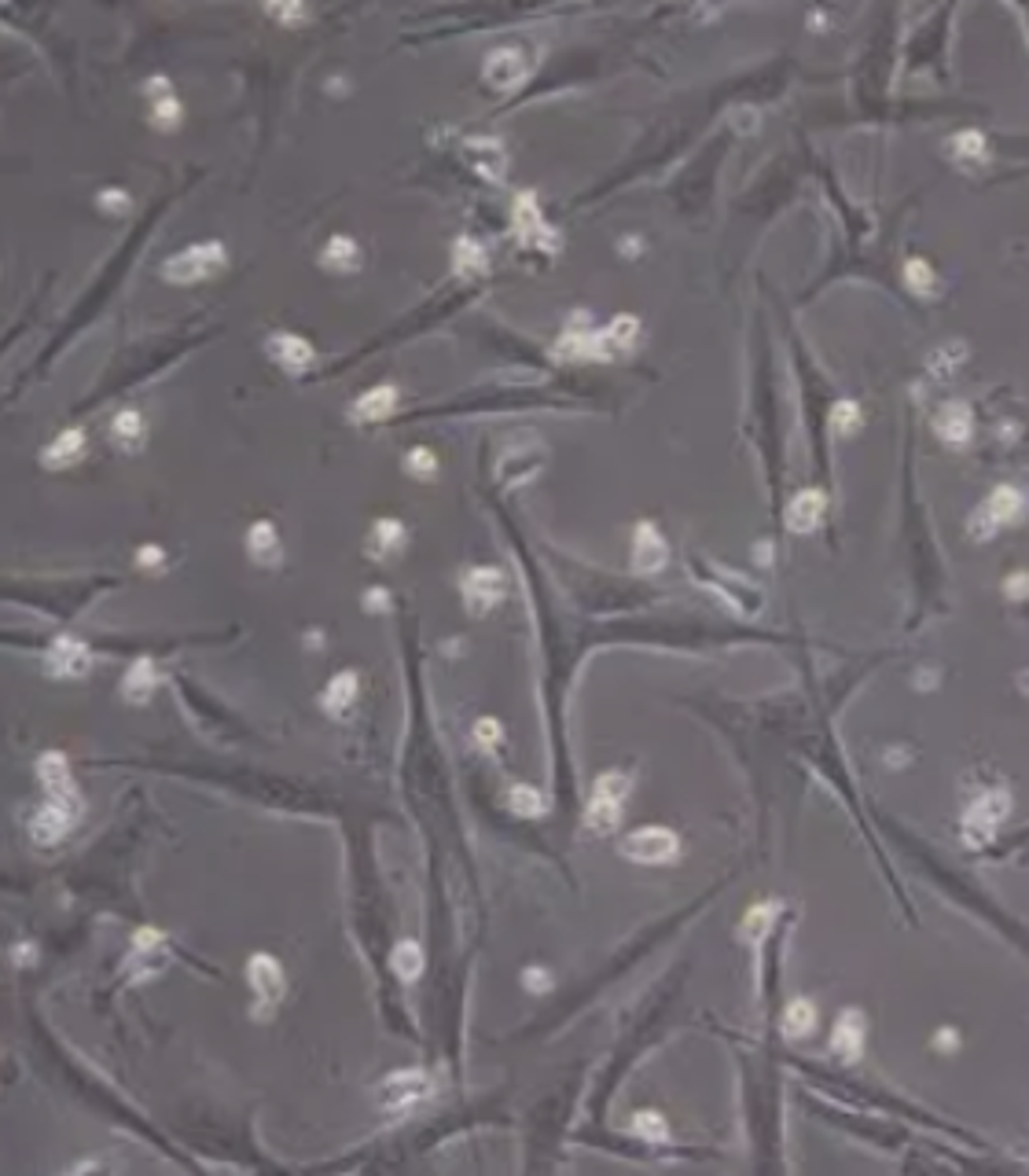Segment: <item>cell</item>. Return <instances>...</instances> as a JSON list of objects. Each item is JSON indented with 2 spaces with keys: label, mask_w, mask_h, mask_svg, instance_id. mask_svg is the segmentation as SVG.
<instances>
[{
  "label": "cell",
  "mask_w": 1029,
  "mask_h": 1176,
  "mask_svg": "<svg viewBox=\"0 0 1029 1176\" xmlns=\"http://www.w3.org/2000/svg\"><path fill=\"white\" fill-rule=\"evenodd\" d=\"M629 795V776L625 772H603L596 779V798H611V802H625Z\"/></svg>",
  "instance_id": "cell-35"
},
{
  "label": "cell",
  "mask_w": 1029,
  "mask_h": 1176,
  "mask_svg": "<svg viewBox=\"0 0 1029 1176\" xmlns=\"http://www.w3.org/2000/svg\"><path fill=\"white\" fill-rule=\"evenodd\" d=\"M320 702H324V710L332 713V717H346L349 706L357 702V677H353V673H338V677L324 688Z\"/></svg>",
  "instance_id": "cell-19"
},
{
  "label": "cell",
  "mask_w": 1029,
  "mask_h": 1176,
  "mask_svg": "<svg viewBox=\"0 0 1029 1176\" xmlns=\"http://www.w3.org/2000/svg\"><path fill=\"white\" fill-rule=\"evenodd\" d=\"M526 989H533V993H541V989H549V975H545V971H541V967H533L530 975H526Z\"/></svg>",
  "instance_id": "cell-42"
},
{
  "label": "cell",
  "mask_w": 1029,
  "mask_h": 1176,
  "mask_svg": "<svg viewBox=\"0 0 1029 1176\" xmlns=\"http://www.w3.org/2000/svg\"><path fill=\"white\" fill-rule=\"evenodd\" d=\"M861 1048H864V1018L861 1011H842V1018L834 1022V1033H831V1051L838 1055V1059H861Z\"/></svg>",
  "instance_id": "cell-11"
},
{
  "label": "cell",
  "mask_w": 1029,
  "mask_h": 1176,
  "mask_svg": "<svg viewBox=\"0 0 1029 1176\" xmlns=\"http://www.w3.org/2000/svg\"><path fill=\"white\" fill-rule=\"evenodd\" d=\"M1026 688H1029V680H1026Z\"/></svg>",
  "instance_id": "cell-43"
},
{
  "label": "cell",
  "mask_w": 1029,
  "mask_h": 1176,
  "mask_svg": "<svg viewBox=\"0 0 1029 1176\" xmlns=\"http://www.w3.org/2000/svg\"><path fill=\"white\" fill-rule=\"evenodd\" d=\"M221 266H225V247L210 239V243H195V247L173 254L162 272H166L169 283H195L214 276Z\"/></svg>",
  "instance_id": "cell-2"
},
{
  "label": "cell",
  "mask_w": 1029,
  "mask_h": 1176,
  "mask_svg": "<svg viewBox=\"0 0 1029 1176\" xmlns=\"http://www.w3.org/2000/svg\"><path fill=\"white\" fill-rule=\"evenodd\" d=\"M456 266H460V272H479V268L485 266V254H481L479 243L460 239V243H456Z\"/></svg>",
  "instance_id": "cell-37"
},
{
  "label": "cell",
  "mask_w": 1029,
  "mask_h": 1176,
  "mask_svg": "<svg viewBox=\"0 0 1029 1176\" xmlns=\"http://www.w3.org/2000/svg\"><path fill=\"white\" fill-rule=\"evenodd\" d=\"M948 148L952 155L960 159V162H981L985 159V136L981 133H956L948 140Z\"/></svg>",
  "instance_id": "cell-32"
},
{
  "label": "cell",
  "mask_w": 1029,
  "mask_h": 1176,
  "mask_svg": "<svg viewBox=\"0 0 1029 1176\" xmlns=\"http://www.w3.org/2000/svg\"><path fill=\"white\" fill-rule=\"evenodd\" d=\"M905 280H908V287H912L915 295H934V287H938L934 268H930L923 258H912V262L905 266Z\"/></svg>",
  "instance_id": "cell-34"
},
{
  "label": "cell",
  "mask_w": 1029,
  "mask_h": 1176,
  "mask_svg": "<svg viewBox=\"0 0 1029 1176\" xmlns=\"http://www.w3.org/2000/svg\"><path fill=\"white\" fill-rule=\"evenodd\" d=\"M74 816H78V802H59V798H49L41 809L34 812V820H30V835H34V842L41 845H55L63 842L74 828Z\"/></svg>",
  "instance_id": "cell-5"
},
{
  "label": "cell",
  "mask_w": 1029,
  "mask_h": 1176,
  "mask_svg": "<svg viewBox=\"0 0 1029 1176\" xmlns=\"http://www.w3.org/2000/svg\"><path fill=\"white\" fill-rule=\"evenodd\" d=\"M405 541H408V533H405V526H401V522H394V518H386V522H375V530H372V555H382V559H386V555H398L401 548H405Z\"/></svg>",
  "instance_id": "cell-23"
},
{
  "label": "cell",
  "mask_w": 1029,
  "mask_h": 1176,
  "mask_svg": "<svg viewBox=\"0 0 1029 1176\" xmlns=\"http://www.w3.org/2000/svg\"><path fill=\"white\" fill-rule=\"evenodd\" d=\"M1008 795L1004 791H985L971 802V809H967V831H975L978 838H989L996 828H1000V820L1008 816Z\"/></svg>",
  "instance_id": "cell-8"
},
{
  "label": "cell",
  "mask_w": 1029,
  "mask_h": 1176,
  "mask_svg": "<svg viewBox=\"0 0 1029 1176\" xmlns=\"http://www.w3.org/2000/svg\"><path fill=\"white\" fill-rule=\"evenodd\" d=\"M405 464H408V471H412L415 479H434V471H438V460H434L431 448H412L405 456Z\"/></svg>",
  "instance_id": "cell-38"
},
{
  "label": "cell",
  "mask_w": 1029,
  "mask_h": 1176,
  "mask_svg": "<svg viewBox=\"0 0 1029 1176\" xmlns=\"http://www.w3.org/2000/svg\"><path fill=\"white\" fill-rule=\"evenodd\" d=\"M772 919H776V905H758V909L747 911L739 934H743L747 942H762L764 934H768V927H772Z\"/></svg>",
  "instance_id": "cell-30"
},
{
  "label": "cell",
  "mask_w": 1029,
  "mask_h": 1176,
  "mask_svg": "<svg viewBox=\"0 0 1029 1176\" xmlns=\"http://www.w3.org/2000/svg\"><path fill=\"white\" fill-rule=\"evenodd\" d=\"M625 857L640 864H669L681 853V838L669 828H640L625 838Z\"/></svg>",
  "instance_id": "cell-3"
},
{
  "label": "cell",
  "mask_w": 1029,
  "mask_h": 1176,
  "mask_svg": "<svg viewBox=\"0 0 1029 1176\" xmlns=\"http://www.w3.org/2000/svg\"><path fill=\"white\" fill-rule=\"evenodd\" d=\"M514 232L522 235L526 243H541V247H551V229L541 221V210H537V202L530 196H522L518 206H514Z\"/></svg>",
  "instance_id": "cell-17"
},
{
  "label": "cell",
  "mask_w": 1029,
  "mask_h": 1176,
  "mask_svg": "<svg viewBox=\"0 0 1029 1176\" xmlns=\"http://www.w3.org/2000/svg\"><path fill=\"white\" fill-rule=\"evenodd\" d=\"M49 669L55 677H85V669H89V651L82 644H74V640H55L49 651Z\"/></svg>",
  "instance_id": "cell-14"
},
{
  "label": "cell",
  "mask_w": 1029,
  "mask_h": 1176,
  "mask_svg": "<svg viewBox=\"0 0 1029 1176\" xmlns=\"http://www.w3.org/2000/svg\"><path fill=\"white\" fill-rule=\"evenodd\" d=\"M1026 515V497L1014 489V485H1000L993 489L989 497L981 500V508L971 515V533L985 541V537H993L996 530H1004V526H1011Z\"/></svg>",
  "instance_id": "cell-1"
},
{
  "label": "cell",
  "mask_w": 1029,
  "mask_h": 1176,
  "mask_svg": "<svg viewBox=\"0 0 1029 1176\" xmlns=\"http://www.w3.org/2000/svg\"><path fill=\"white\" fill-rule=\"evenodd\" d=\"M783 1029L787 1037H809L816 1029V1008L809 1000H791L783 1011Z\"/></svg>",
  "instance_id": "cell-26"
},
{
  "label": "cell",
  "mask_w": 1029,
  "mask_h": 1176,
  "mask_svg": "<svg viewBox=\"0 0 1029 1176\" xmlns=\"http://www.w3.org/2000/svg\"><path fill=\"white\" fill-rule=\"evenodd\" d=\"M151 692H155V665L136 662L133 669H129V677L122 680V698L133 702V706H140V702H148L151 698Z\"/></svg>",
  "instance_id": "cell-22"
},
{
  "label": "cell",
  "mask_w": 1029,
  "mask_h": 1176,
  "mask_svg": "<svg viewBox=\"0 0 1029 1176\" xmlns=\"http://www.w3.org/2000/svg\"><path fill=\"white\" fill-rule=\"evenodd\" d=\"M934 431L941 434L948 445H967V442H971V431H975L967 405H960V401L945 405V409H941V415L934 419Z\"/></svg>",
  "instance_id": "cell-16"
},
{
  "label": "cell",
  "mask_w": 1029,
  "mask_h": 1176,
  "mask_svg": "<svg viewBox=\"0 0 1029 1176\" xmlns=\"http://www.w3.org/2000/svg\"><path fill=\"white\" fill-rule=\"evenodd\" d=\"M632 1128H636V1136L648 1143H665L669 1140V1128H665V1118L662 1114H655V1110H640V1114H632Z\"/></svg>",
  "instance_id": "cell-29"
},
{
  "label": "cell",
  "mask_w": 1029,
  "mask_h": 1176,
  "mask_svg": "<svg viewBox=\"0 0 1029 1176\" xmlns=\"http://www.w3.org/2000/svg\"><path fill=\"white\" fill-rule=\"evenodd\" d=\"M831 427H834V434L849 438V434L861 427V409H857V405H849V401L834 405V412H831Z\"/></svg>",
  "instance_id": "cell-36"
},
{
  "label": "cell",
  "mask_w": 1029,
  "mask_h": 1176,
  "mask_svg": "<svg viewBox=\"0 0 1029 1176\" xmlns=\"http://www.w3.org/2000/svg\"><path fill=\"white\" fill-rule=\"evenodd\" d=\"M431 1095V1081L419 1074V1070H401V1074H390L382 1081V1092H379V1103L390 1114H405V1110H412L415 1103H423Z\"/></svg>",
  "instance_id": "cell-4"
},
{
  "label": "cell",
  "mask_w": 1029,
  "mask_h": 1176,
  "mask_svg": "<svg viewBox=\"0 0 1029 1176\" xmlns=\"http://www.w3.org/2000/svg\"><path fill=\"white\" fill-rule=\"evenodd\" d=\"M111 431H115V442L122 448H136L144 442V419L136 409H125V412L115 415V423H111Z\"/></svg>",
  "instance_id": "cell-27"
},
{
  "label": "cell",
  "mask_w": 1029,
  "mask_h": 1176,
  "mask_svg": "<svg viewBox=\"0 0 1029 1176\" xmlns=\"http://www.w3.org/2000/svg\"><path fill=\"white\" fill-rule=\"evenodd\" d=\"M247 552L254 563H280V533L276 526H268V522H254L247 533Z\"/></svg>",
  "instance_id": "cell-18"
},
{
  "label": "cell",
  "mask_w": 1029,
  "mask_h": 1176,
  "mask_svg": "<svg viewBox=\"0 0 1029 1176\" xmlns=\"http://www.w3.org/2000/svg\"><path fill=\"white\" fill-rule=\"evenodd\" d=\"M1008 596L1011 599L1029 596V574H1014V578H1008Z\"/></svg>",
  "instance_id": "cell-41"
},
{
  "label": "cell",
  "mask_w": 1029,
  "mask_h": 1176,
  "mask_svg": "<svg viewBox=\"0 0 1029 1176\" xmlns=\"http://www.w3.org/2000/svg\"><path fill=\"white\" fill-rule=\"evenodd\" d=\"M526 74H530V59H526V52L514 49V45L485 55V82L493 85V89H514V85L526 82Z\"/></svg>",
  "instance_id": "cell-7"
},
{
  "label": "cell",
  "mask_w": 1029,
  "mask_h": 1176,
  "mask_svg": "<svg viewBox=\"0 0 1029 1176\" xmlns=\"http://www.w3.org/2000/svg\"><path fill=\"white\" fill-rule=\"evenodd\" d=\"M268 353H272L287 372H305V368L313 365V346L291 332L268 335Z\"/></svg>",
  "instance_id": "cell-13"
},
{
  "label": "cell",
  "mask_w": 1029,
  "mask_h": 1176,
  "mask_svg": "<svg viewBox=\"0 0 1029 1176\" xmlns=\"http://www.w3.org/2000/svg\"><path fill=\"white\" fill-rule=\"evenodd\" d=\"M37 776L45 783V791L49 798H59V802H78L74 798V779L67 772V762L59 758V754H45L41 765H37Z\"/></svg>",
  "instance_id": "cell-15"
},
{
  "label": "cell",
  "mask_w": 1029,
  "mask_h": 1176,
  "mask_svg": "<svg viewBox=\"0 0 1029 1176\" xmlns=\"http://www.w3.org/2000/svg\"><path fill=\"white\" fill-rule=\"evenodd\" d=\"M665 559H669V548H665L662 533L655 526H636V537H632V566L640 574H655L662 570Z\"/></svg>",
  "instance_id": "cell-9"
},
{
  "label": "cell",
  "mask_w": 1029,
  "mask_h": 1176,
  "mask_svg": "<svg viewBox=\"0 0 1029 1176\" xmlns=\"http://www.w3.org/2000/svg\"><path fill=\"white\" fill-rule=\"evenodd\" d=\"M500 735H504V729H500L493 717H481L479 725H475V743H479L481 750H497Z\"/></svg>",
  "instance_id": "cell-39"
},
{
  "label": "cell",
  "mask_w": 1029,
  "mask_h": 1176,
  "mask_svg": "<svg viewBox=\"0 0 1029 1176\" xmlns=\"http://www.w3.org/2000/svg\"><path fill=\"white\" fill-rule=\"evenodd\" d=\"M828 512V500L820 489H805V493H798L791 504H787V526L795 533H813L820 526V518Z\"/></svg>",
  "instance_id": "cell-10"
},
{
  "label": "cell",
  "mask_w": 1029,
  "mask_h": 1176,
  "mask_svg": "<svg viewBox=\"0 0 1029 1176\" xmlns=\"http://www.w3.org/2000/svg\"><path fill=\"white\" fill-rule=\"evenodd\" d=\"M320 262H324L328 268L349 272V268H357V262H361V250H357V243H353L349 235H332V243L324 247Z\"/></svg>",
  "instance_id": "cell-24"
},
{
  "label": "cell",
  "mask_w": 1029,
  "mask_h": 1176,
  "mask_svg": "<svg viewBox=\"0 0 1029 1176\" xmlns=\"http://www.w3.org/2000/svg\"><path fill=\"white\" fill-rule=\"evenodd\" d=\"M504 592H508V578L500 574L497 566H475V570H467L464 599L475 614H489L500 599H504Z\"/></svg>",
  "instance_id": "cell-6"
},
{
  "label": "cell",
  "mask_w": 1029,
  "mask_h": 1176,
  "mask_svg": "<svg viewBox=\"0 0 1029 1176\" xmlns=\"http://www.w3.org/2000/svg\"><path fill=\"white\" fill-rule=\"evenodd\" d=\"M394 405H398V390L394 386H375V390H368L365 398L353 405V419L372 423V419H382V415L394 412Z\"/></svg>",
  "instance_id": "cell-20"
},
{
  "label": "cell",
  "mask_w": 1029,
  "mask_h": 1176,
  "mask_svg": "<svg viewBox=\"0 0 1029 1176\" xmlns=\"http://www.w3.org/2000/svg\"><path fill=\"white\" fill-rule=\"evenodd\" d=\"M621 820V802H611V798H596L588 802V812H585V824L596 831V835H607L615 831V824Z\"/></svg>",
  "instance_id": "cell-25"
},
{
  "label": "cell",
  "mask_w": 1029,
  "mask_h": 1176,
  "mask_svg": "<svg viewBox=\"0 0 1029 1176\" xmlns=\"http://www.w3.org/2000/svg\"><path fill=\"white\" fill-rule=\"evenodd\" d=\"M636 335H640V324L632 316H618L611 328H603V346H607V353L629 349L636 342Z\"/></svg>",
  "instance_id": "cell-28"
},
{
  "label": "cell",
  "mask_w": 1029,
  "mask_h": 1176,
  "mask_svg": "<svg viewBox=\"0 0 1029 1176\" xmlns=\"http://www.w3.org/2000/svg\"><path fill=\"white\" fill-rule=\"evenodd\" d=\"M85 456V434L82 431H67L59 434L49 448H45V464L49 467H74Z\"/></svg>",
  "instance_id": "cell-21"
},
{
  "label": "cell",
  "mask_w": 1029,
  "mask_h": 1176,
  "mask_svg": "<svg viewBox=\"0 0 1029 1176\" xmlns=\"http://www.w3.org/2000/svg\"><path fill=\"white\" fill-rule=\"evenodd\" d=\"M100 202H103V210H111V214H125V210H129V196H125V192H103Z\"/></svg>",
  "instance_id": "cell-40"
},
{
  "label": "cell",
  "mask_w": 1029,
  "mask_h": 1176,
  "mask_svg": "<svg viewBox=\"0 0 1029 1176\" xmlns=\"http://www.w3.org/2000/svg\"><path fill=\"white\" fill-rule=\"evenodd\" d=\"M390 967H394L401 978H419V971H423V952H419V944L401 942L398 948H394V956H390Z\"/></svg>",
  "instance_id": "cell-31"
},
{
  "label": "cell",
  "mask_w": 1029,
  "mask_h": 1176,
  "mask_svg": "<svg viewBox=\"0 0 1029 1176\" xmlns=\"http://www.w3.org/2000/svg\"><path fill=\"white\" fill-rule=\"evenodd\" d=\"M508 805L514 809V816H541V812H545V798H541V791H533V787H512Z\"/></svg>",
  "instance_id": "cell-33"
},
{
  "label": "cell",
  "mask_w": 1029,
  "mask_h": 1176,
  "mask_svg": "<svg viewBox=\"0 0 1029 1176\" xmlns=\"http://www.w3.org/2000/svg\"><path fill=\"white\" fill-rule=\"evenodd\" d=\"M250 975V985H254V993L258 1000H266V1004H276L287 989V981H283V967L272 956H254L247 967Z\"/></svg>",
  "instance_id": "cell-12"
}]
</instances>
